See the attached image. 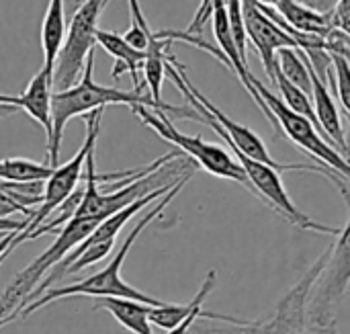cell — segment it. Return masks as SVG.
<instances>
[{"mask_svg": "<svg viewBox=\"0 0 350 334\" xmlns=\"http://www.w3.org/2000/svg\"><path fill=\"white\" fill-rule=\"evenodd\" d=\"M103 111L105 109H96V111H90L86 113V138H84V144L82 148L76 152V156L66 162V164H59L53 168L51 177L45 181V191H43V201L39 205L37 211L31 214V218H27V224L25 228L12 236L2 261H6V257L16 248L21 246L23 242L29 240V236L78 189L80 181L84 179V168H86V156L88 152L96 146V140H98V129H100V119H103Z\"/></svg>", "mask_w": 350, "mask_h": 334, "instance_id": "obj_6", "label": "cell"}, {"mask_svg": "<svg viewBox=\"0 0 350 334\" xmlns=\"http://www.w3.org/2000/svg\"><path fill=\"white\" fill-rule=\"evenodd\" d=\"M332 55V66H334V78H336V88L334 92H338V99L345 107V113L350 119V64L340 57V55Z\"/></svg>", "mask_w": 350, "mask_h": 334, "instance_id": "obj_23", "label": "cell"}, {"mask_svg": "<svg viewBox=\"0 0 350 334\" xmlns=\"http://www.w3.org/2000/svg\"><path fill=\"white\" fill-rule=\"evenodd\" d=\"M203 312H205V310H203V306H197V308H195V310H193V312H191V314H189V316H187L178 326H174L172 331H168V334H189L191 333V329H193V324H195L199 318H203Z\"/></svg>", "mask_w": 350, "mask_h": 334, "instance_id": "obj_25", "label": "cell"}, {"mask_svg": "<svg viewBox=\"0 0 350 334\" xmlns=\"http://www.w3.org/2000/svg\"><path fill=\"white\" fill-rule=\"evenodd\" d=\"M281 16L297 31L301 33H310V35H318V37H326L332 31V14L330 12H318L301 2L295 0H277L273 4Z\"/></svg>", "mask_w": 350, "mask_h": 334, "instance_id": "obj_16", "label": "cell"}, {"mask_svg": "<svg viewBox=\"0 0 350 334\" xmlns=\"http://www.w3.org/2000/svg\"><path fill=\"white\" fill-rule=\"evenodd\" d=\"M226 10H228V21H230V29H232L234 43L238 47V53L242 62L248 64V51H246L248 37H246V27H244V16H242V0H228Z\"/></svg>", "mask_w": 350, "mask_h": 334, "instance_id": "obj_22", "label": "cell"}, {"mask_svg": "<svg viewBox=\"0 0 350 334\" xmlns=\"http://www.w3.org/2000/svg\"><path fill=\"white\" fill-rule=\"evenodd\" d=\"M148 308L142 302L125 300V298H96L94 310L109 312L123 329L133 334H154L148 320Z\"/></svg>", "mask_w": 350, "mask_h": 334, "instance_id": "obj_15", "label": "cell"}, {"mask_svg": "<svg viewBox=\"0 0 350 334\" xmlns=\"http://www.w3.org/2000/svg\"><path fill=\"white\" fill-rule=\"evenodd\" d=\"M273 82H275V86L279 88V92H281V99H283V103L293 111V113H297V115H301V117H306V119H310L314 125H316V129L326 138V133L322 131V127H320V121H318V117H316V109H314V103H312V97H308L301 88H297L295 84H291L279 70H275V78H273ZM328 140V138H326ZM330 142V140H328ZM332 144V142H330Z\"/></svg>", "mask_w": 350, "mask_h": 334, "instance_id": "obj_19", "label": "cell"}, {"mask_svg": "<svg viewBox=\"0 0 350 334\" xmlns=\"http://www.w3.org/2000/svg\"><path fill=\"white\" fill-rule=\"evenodd\" d=\"M349 123H350V119H349Z\"/></svg>", "mask_w": 350, "mask_h": 334, "instance_id": "obj_30", "label": "cell"}, {"mask_svg": "<svg viewBox=\"0 0 350 334\" xmlns=\"http://www.w3.org/2000/svg\"><path fill=\"white\" fill-rule=\"evenodd\" d=\"M131 111L150 129H154L162 140L174 144L180 152H185L191 158V162L199 164L209 175L219 177V179H228V181H234V183H240L246 189H250V183H248V177H246L242 164L226 148H221L217 144H211V142H205L201 136H187V133L178 131L164 111H154V109H148L144 105L131 107Z\"/></svg>", "mask_w": 350, "mask_h": 334, "instance_id": "obj_7", "label": "cell"}, {"mask_svg": "<svg viewBox=\"0 0 350 334\" xmlns=\"http://www.w3.org/2000/svg\"><path fill=\"white\" fill-rule=\"evenodd\" d=\"M250 82L256 86V90L260 92V97L265 99V103L269 105V109L273 111L279 127H281V133L285 138H289L295 146H299L304 152H308L314 160H318L320 166H326L330 168L332 172L340 175L347 183H350V158L342 156L318 129L316 125L293 113L281 97H277L275 92H271L254 74H250Z\"/></svg>", "mask_w": 350, "mask_h": 334, "instance_id": "obj_8", "label": "cell"}, {"mask_svg": "<svg viewBox=\"0 0 350 334\" xmlns=\"http://www.w3.org/2000/svg\"><path fill=\"white\" fill-rule=\"evenodd\" d=\"M295 2H301L318 12H332L334 6L338 4V0H295Z\"/></svg>", "mask_w": 350, "mask_h": 334, "instance_id": "obj_26", "label": "cell"}, {"mask_svg": "<svg viewBox=\"0 0 350 334\" xmlns=\"http://www.w3.org/2000/svg\"><path fill=\"white\" fill-rule=\"evenodd\" d=\"M215 281H217V273H215V269H211V271L207 273V277L203 279V283H201L197 296H195L189 304L180 306V304H168V302H164L162 306H150V308H148V320H150V324H154V326H158V329H162V331H172V329L178 326V324H180L197 306H203V304H205V300L209 298V294H211L213 287H215Z\"/></svg>", "mask_w": 350, "mask_h": 334, "instance_id": "obj_14", "label": "cell"}, {"mask_svg": "<svg viewBox=\"0 0 350 334\" xmlns=\"http://www.w3.org/2000/svg\"><path fill=\"white\" fill-rule=\"evenodd\" d=\"M312 99H314V109H316V117L320 121L322 131L326 133V138L332 142V146L349 158V142L345 138V127L340 121V111L328 90V86L320 80V76L314 72L312 68Z\"/></svg>", "mask_w": 350, "mask_h": 334, "instance_id": "obj_13", "label": "cell"}, {"mask_svg": "<svg viewBox=\"0 0 350 334\" xmlns=\"http://www.w3.org/2000/svg\"><path fill=\"white\" fill-rule=\"evenodd\" d=\"M53 168L49 164H39L27 158H4L0 160V181L4 183H29L47 181Z\"/></svg>", "mask_w": 350, "mask_h": 334, "instance_id": "obj_20", "label": "cell"}, {"mask_svg": "<svg viewBox=\"0 0 350 334\" xmlns=\"http://www.w3.org/2000/svg\"><path fill=\"white\" fill-rule=\"evenodd\" d=\"M51 94H53V68L41 66V70L29 80L21 94H0V109H23L33 121L45 129L47 144L53 133L51 123Z\"/></svg>", "mask_w": 350, "mask_h": 334, "instance_id": "obj_11", "label": "cell"}, {"mask_svg": "<svg viewBox=\"0 0 350 334\" xmlns=\"http://www.w3.org/2000/svg\"><path fill=\"white\" fill-rule=\"evenodd\" d=\"M98 220L92 218H72L57 234L55 242L37 257L29 267H25L4 290L0 296V329L12 322L21 312L27 308L31 294L35 287L45 279V275L66 257L70 255L80 242H84L98 226Z\"/></svg>", "mask_w": 350, "mask_h": 334, "instance_id": "obj_5", "label": "cell"}, {"mask_svg": "<svg viewBox=\"0 0 350 334\" xmlns=\"http://www.w3.org/2000/svg\"><path fill=\"white\" fill-rule=\"evenodd\" d=\"M66 37V18H64V0H49L47 10L41 23V49L43 64L53 68L57 53Z\"/></svg>", "mask_w": 350, "mask_h": 334, "instance_id": "obj_17", "label": "cell"}, {"mask_svg": "<svg viewBox=\"0 0 350 334\" xmlns=\"http://www.w3.org/2000/svg\"><path fill=\"white\" fill-rule=\"evenodd\" d=\"M107 4L109 0H84L74 12L53 66V88L64 90L80 80L86 57L96 47L98 21Z\"/></svg>", "mask_w": 350, "mask_h": 334, "instance_id": "obj_9", "label": "cell"}, {"mask_svg": "<svg viewBox=\"0 0 350 334\" xmlns=\"http://www.w3.org/2000/svg\"><path fill=\"white\" fill-rule=\"evenodd\" d=\"M96 43L109 53L115 57V66L111 70V78H121L123 74H131V80H133V86L137 92H144V84H142V78H139V72L144 70V62L148 57V51H142V49H135L133 45H129L125 41L123 35H117L113 31H103L98 29L96 31Z\"/></svg>", "mask_w": 350, "mask_h": 334, "instance_id": "obj_12", "label": "cell"}, {"mask_svg": "<svg viewBox=\"0 0 350 334\" xmlns=\"http://www.w3.org/2000/svg\"><path fill=\"white\" fill-rule=\"evenodd\" d=\"M349 209V220L338 232V240L330 246L328 261L316 279L308 302V331L314 334H330L336 331V308L350 285V189L345 179L334 183Z\"/></svg>", "mask_w": 350, "mask_h": 334, "instance_id": "obj_4", "label": "cell"}, {"mask_svg": "<svg viewBox=\"0 0 350 334\" xmlns=\"http://www.w3.org/2000/svg\"><path fill=\"white\" fill-rule=\"evenodd\" d=\"M242 16H244V27H246V37L256 47L262 60L265 72L273 80L275 70H277V51L283 47H293V49H299V47L291 35H287L279 25H275L256 6L254 0H242Z\"/></svg>", "mask_w": 350, "mask_h": 334, "instance_id": "obj_10", "label": "cell"}, {"mask_svg": "<svg viewBox=\"0 0 350 334\" xmlns=\"http://www.w3.org/2000/svg\"><path fill=\"white\" fill-rule=\"evenodd\" d=\"M25 224H27V220H25V222H14V220H10V218H2V216H0V234H8V232L18 234V232L25 228Z\"/></svg>", "mask_w": 350, "mask_h": 334, "instance_id": "obj_27", "label": "cell"}, {"mask_svg": "<svg viewBox=\"0 0 350 334\" xmlns=\"http://www.w3.org/2000/svg\"><path fill=\"white\" fill-rule=\"evenodd\" d=\"M332 14V29H340L350 37V0H338Z\"/></svg>", "mask_w": 350, "mask_h": 334, "instance_id": "obj_24", "label": "cell"}, {"mask_svg": "<svg viewBox=\"0 0 350 334\" xmlns=\"http://www.w3.org/2000/svg\"><path fill=\"white\" fill-rule=\"evenodd\" d=\"M94 49L88 53L86 57V66L84 72L80 76V80L64 90H55L51 94V123H53V133L51 140L47 144V158H49V166L55 168L59 166V148H62V138H64V129L68 125V121H72L78 115H86L90 111L96 109H105L107 105H127V107H137L144 105L148 109L154 111H164L168 113H176L183 119H193V121H203V117L193 109V107H174V105H160L156 103L150 94L137 92V90H121L115 86H103L96 84L94 78Z\"/></svg>", "mask_w": 350, "mask_h": 334, "instance_id": "obj_1", "label": "cell"}, {"mask_svg": "<svg viewBox=\"0 0 350 334\" xmlns=\"http://www.w3.org/2000/svg\"><path fill=\"white\" fill-rule=\"evenodd\" d=\"M12 236H14V232H8V234H4V236H2V240H0V263H4V261H2V257H4V253H6V248H8V244H10Z\"/></svg>", "mask_w": 350, "mask_h": 334, "instance_id": "obj_28", "label": "cell"}, {"mask_svg": "<svg viewBox=\"0 0 350 334\" xmlns=\"http://www.w3.org/2000/svg\"><path fill=\"white\" fill-rule=\"evenodd\" d=\"M330 255V246L320 255V259L304 273V277L279 300L277 308L258 320H242L230 318L219 320L221 326L209 324H193L189 334H306L308 331V302L316 279L320 277Z\"/></svg>", "mask_w": 350, "mask_h": 334, "instance_id": "obj_3", "label": "cell"}, {"mask_svg": "<svg viewBox=\"0 0 350 334\" xmlns=\"http://www.w3.org/2000/svg\"><path fill=\"white\" fill-rule=\"evenodd\" d=\"M129 4V16H131V29L123 35L125 41L129 45H133L135 49H142V51H148L150 45L154 43L156 35L154 31L150 29L144 12H142V6H139V0H127Z\"/></svg>", "mask_w": 350, "mask_h": 334, "instance_id": "obj_21", "label": "cell"}, {"mask_svg": "<svg viewBox=\"0 0 350 334\" xmlns=\"http://www.w3.org/2000/svg\"><path fill=\"white\" fill-rule=\"evenodd\" d=\"M277 70L308 97H312V66L308 57L293 47H283L277 51Z\"/></svg>", "mask_w": 350, "mask_h": 334, "instance_id": "obj_18", "label": "cell"}, {"mask_svg": "<svg viewBox=\"0 0 350 334\" xmlns=\"http://www.w3.org/2000/svg\"><path fill=\"white\" fill-rule=\"evenodd\" d=\"M330 334H338V333H336V331H332V333H330Z\"/></svg>", "mask_w": 350, "mask_h": 334, "instance_id": "obj_29", "label": "cell"}, {"mask_svg": "<svg viewBox=\"0 0 350 334\" xmlns=\"http://www.w3.org/2000/svg\"><path fill=\"white\" fill-rule=\"evenodd\" d=\"M191 175L193 172H189V175H185L166 195H162L158 201H154V207L133 226V230L127 234V238L123 240V244H121V248L115 253V257L111 259V263L103 269V271H98V273H94V275H90L88 279H84V281H78V283H72V285H64V287H51V290H47L43 296H39L35 302H31L23 312H21V316L23 318H27V316H31L33 312H37V310H41V308H45L47 304H53L55 300H62V298H70V296H90V298H125V300H135V302H142V304H146V306H162L164 302H160V300H156V298H152V296H148V294H144V292H139V290H135V287H131L129 283H125L123 279H121V267H123V263H125V259H127V255H129V250H131V246L135 244V240L139 238V234L154 222V220H158L160 216H162V211L174 201V197L180 193V189L187 185V181L191 179Z\"/></svg>", "mask_w": 350, "mask_h": 334, "instance_id": "obj_2", "label": "cell"}]
</instances>
